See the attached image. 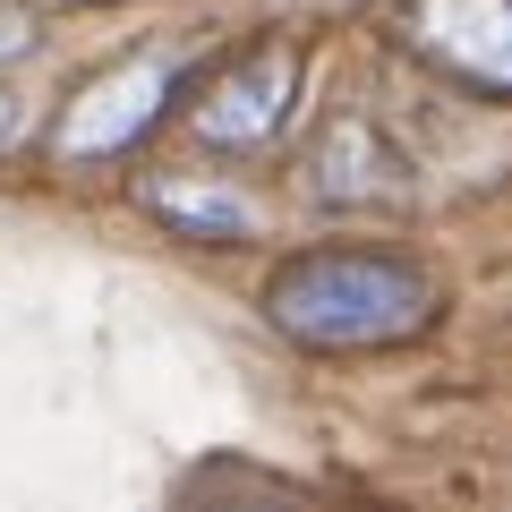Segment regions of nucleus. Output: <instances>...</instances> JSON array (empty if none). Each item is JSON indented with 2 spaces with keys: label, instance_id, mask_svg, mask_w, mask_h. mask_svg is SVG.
<instances>
[{
  "label": "nucleus",
  "instance_id": "423d86ee",
  "mask_svg": "<svg viewBox=\"0 0 512 512\" xmlns=\"http://www.w3.org/2000/svg\"><path fill=\"white\" fill-rule=\"evenodd\" d=\"M146 205L171 222V231H188V239H214V248H231V239H248L256 231V205L248 197H231V188H146Z\"/></svg>",
  "mask_w": 512,
  "mask_h": 512
},
{
  "label": "nucleus",
  "instance_id": "7ed1b4c3",
  "mask_svg": "<svg viewBox=\"0 0 512 512\" xmlns=\"http://www.w3.org/2000/svg\"><path fill=\"white\" fill-rule=\"evenodd\" d=\"M291 103H299V52L291 43H265V52H239L231 69L188 103V128H197L205 146H222V154H256L282 120H291Z\"/></svg>",
  "mask_w": 512,
  "mask_h": 512
},
{
  "label": "nucleus",
  "instance_id": "39448f33",
  "mask_svg": "<svg viewBox=\"0 0 512 512\" xmlns=\"http://www.w3.org/2000/svg\"><path fill=\"white\" fill-rule=\"evenodd\" d=\"M299 180H308L316 205H393V197H410V163H402V146H393L376 120H359V111L325 120V137L308 146Z\"/></svg>",
  "mask_w": 512,
  "mask_h": 512
},
{
  "label": "nucleus",
  "instance_id": "20e7f679",
  "mask_svg": "<svg viewBox=\"0 0 512 512\" xmlns=\"http://www.w3.org/2000/svg\"><path fill=\"white\" fill-rule=\"evenodd\" d=\"M410 43L478 94H512V0H410Z\"/></svg>",
  "mask_w": 512,
  "mask_h": 512
},
{
  "label": "nucleus",
  "instance_id": "f257e3e1",
  "mask_svg": "<svg viewBox=\"0 0 512 512\" xmlns=\"http://www.w3.org/2000/svg\"><path fill=\"white\" fill-rule=\"evenodd\" d=\"M265 316L274 333H291L299 350H384L427 333L436 316V282L410 256L376 248H308L265 282Z\"/></svg>",
  "mask_w": 512,
  "mask_h": 512
},
{
  "label": "nucleus",
  "instance_id": "f03ea898",
  "mask_svg": "<svg viewBox=\"0 0 512 512\" xmlns=\"http://www.w3.org/2000/svg\"><path fill=\"white\" fill-rule=\"evenodd\" d=\"M163 103H171V60L137 52V60H120V69L86 77L69 94V111L52 120V154L60 163H111V154H128L163 120Z\"/></svg>",
  "mask_w": 512,
  "mask_h": 512
},
{
  "label": "nucleus",
  "instance_id": "0eeeda50",
  "mask_svg": "<svg viewBox=\"0 0 512 512\" xmlns=\"http://www.w3.org/2000/svg\"><path fill=\"white\" fill-rule=\"evenodd\" d=\"M35 52V9L26 0H0V69H18Z\"/></svg>",
  "mask_w": 512,
  "mask_h": 512
},
{
  "label": "nucleus",
  "instance_id": "6e6552de",
  "mask_svg": "<svg viewBox=\"0 0 512 512\" xmlns=\"http://www.w3.org/2000/svg\"><path fill=\"white\" fill-rule=\"evenodd\" d=\"M0 137H9V103H0Z\"/></svg>",
  "mask_w": 512,
  "mask_h": 512
}]
</instances>
